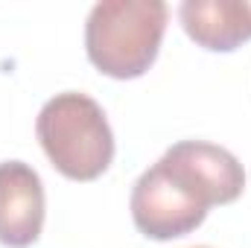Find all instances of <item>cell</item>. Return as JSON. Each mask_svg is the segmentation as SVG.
I'll return each mask as SVG.
<instances>
[{
    "instance_id": "cell-1",
    "label": "cell",
    "mask_w": 251,
    "mask_h": 248,
    "mask_svg": "<svg viewBox=\"0 0 251 248\" xmlns=\"http://www.w3.org/2000/svg\"><path fill=\"white\" fill-rule=\"evenodd\" d=\"M170 9L161 0H102L85 24L91 64L111 79H137L158 59Z\"/></svg>"
},
{
    "instance_id": "cell-2",
    "label": "cell",
    "mask_w": 251,
    "mask_h": 248,
    "mask_svg": "<svg viewBox=\"0 0 251 248\" xmlns=\"http://www.w3.org/2000/svg\"><path fill=\"white\" fill-rule=\"evenodd\" d=\"M35 131L50 164L70 181H94L114 161V134L105 111L88 94L64 91L47 99Z\"/></svg>"
},
{
    "instance_id": "cell-3",
    "label": "cell",
    "mask_w": 251,
    "mask_h": 248,
    "mask_svg": "<svg viewBox=\"0 0 251 248\" xmlns=\"http://www.w3.org/2000/svg\"><path fill=\"white\" fill-rule=\"evenodd\" d=\"M210 204L161 158L152 164L131 190V219L134 228L158 243L178 240L196 231Z\"/></svg>"
},
{
    "instance_id": "cell-4",
    "label": "cell",
    "mask_w": 251,
    "mask_h": 248,
    "mask_svg": "<svg viewBox=\"0 0 251 248\" xmlns=\"http://www.w3.org/2000/svg\"><path fill=\"white\" fill-rule=\"evenodd\" d=\"M164 161L187 181L210 207L231 204L246 190L243 164L222 146L204 140H181L167 149Z\"/></svg>"
},
{
    "instance_id": "cell-5",
    "label": "cell",
    "mask_w": 251,
    "mask_h": 248,
    "mask_svg": "<svg viewBox=\"0 0 251 248\" xmlns=\"http://www.w3.org/2000/svg\"><path fill=\"white\" fill-rule=\"evenodd\" d=\"M44 228V184L24 161L0 164V243L29 248Z\"/></svg>"
},
{
    "instance_id": "cell-6",
    "label": "cell",
    "mask_w": 251,
    "mask_h": 248,
    "mask_svg": "<svg viewBox=\"0 0 251 248\" xmlns=\"http://www.w3.org/2000/svg\"><path fill=\"white\" fill-rule=\"evenodd\" d=\"M178 21L210 53H231L251 38V0H184Z\"/></svg>"
},
{
    "instance_id": "cell-7",
    "label": "cell",
    "mask_w": 251,
    "mask_h": 248,
    "mask_svg": "<svg viewBox=\"0 0 251 248\" xmlns=\"http://www.w3.org/2000/svg\"><path fill=\"white\" fill-rule=\"evenodd\" d=\"M196 248H207V246H196Z\"/></svg>"
}]
</instances>
